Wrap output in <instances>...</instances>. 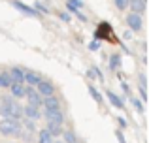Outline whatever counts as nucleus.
<instances>
[{"mask_svg": "<svg viewBox=\"0 0 149 143\" xmlns=\"http://www.w3.org/2000/svg\"><path fill=\"white\" fill-rule=\"evenodd\" d=\"M0 115H2L4 119H21L23 107L19 106L15 100L4 98V104H0Z\"/></svg>", "mask_w": 149, "mask_h": 143, "instance_id": "obj_1", "label": "nucleus"}, {"mask_svg": "<svg viewBox=\"0 0 149 143\" xmlns=\"http://www.w3.org/2000/svg\"><path fill=\"white\" fill-rule=\"evenodd\" d=\"M0 134H4V136H19L21 134L19 119H4V121H0Z\"/></svg>", "mask_w": 149, "mask_h": 143, "instance_id": "obj_2", "label": "nucleus"}, {"mask_svg": "<svg viewBox=\"0 0 149 143\" xmlns=\"http://www.w3.org/2000/svg\"><path fill=\"white\" fill-rule=\"evenodd\" d=\"M45 121H47V122H58V124H62L64 115H62L61 107H55V109H45Z\"/></svg>", "mask_w": 149, "mask_h": 143, "instance_id": "obj_3", "label": "nucleus"}, {"mask_svg": "<svg viewBox=\"0 0 149 143\" xmlns=\"http://www.w3.org/2000/svg\"><path fill=\"white\" fill-rule=\"evenodd\" d=\"M25 96L29 98V104H30V106H36V107L42 106V100H44V98H42V94L38 90H34L32 87L25 88Z\"/></svg>", "mask_w": 149, "mask_h": 143, "instance_id": "obj_4", "label": "nucleus"}, {"mask_svg": "<svg viewBox=\"0 0 149 143\" xmlns=\"http://www.w3.org/2000/svg\"><path fill=\"white\" fill-rule=\"evenodd\" d=\"M127 25L130 26L132 30H140V28L143 26L142 15H140V13H130V15H127Z\"/></svg>", "mask_w": 149, "mask_h": 143, "instance_id": "obj_5", "label": "nucleus"}, {"mask_svg": "<svg viewBox=\"0 0 149 143\" xmlns=\"http://www.w3.org/2000/svg\"><path fill=\"white\" fill-rule=\"evenodd\" d=\"M36 87H38V92L42 94V98H44V96H51V94L55 92L53 85H51L49 81H42V79H40V83H38Z\"/></svg>", "mask_w": 149, "mask_h": 143, "instance_id": "obj_6", "label": "nucleus"}, {"mask_svg": "<svg viewBox=\"0 0 149 143\" xmlns=\"http://www.w3.org/2000/svg\"><path fill=\"white\" fill-rule=\"evenodd\" d=\"M23 113L26 115V119H30V121H38L40 119V107H36V106H26L25 109H23Z\"/></svg>", "mask_w": 149, "mask_h": 143, "instance_id": "obj_7", "label": "nucleus"}, {"mask_svg": "<svg viewBox=\"0 0 149 143\" xmlns=\"http://www.w3.org/2000/svg\"><path fill=\"white\" fill-rule=\"evenodd\" d=\"M128 6L132 8V13H140L142 15L146 11V0H128Z\"/></svg>", "mask_w": 149, "mask_h": 143, "instance_id": "obj_8", "label": "nucleus"}, {"mask_svg": "<svg viewBox=\"0 0 149 143\" xmlns=\"http://www.w3.org/2000/svg\"><path fill=\"white\" fill-rule=\"evenodd\" d=\"M42 104L45 106V109H55V107H61V100L55 98L53 94H51V96H44Z\"/></svg>", "mask_w": 149, "mask_h": 143, "instance_id": "obj_9", "label": "nucleus"}, {"mask_svg": "<svg viewBox=\"0 0 149 143\" xmlns=\"http://www.w3.org/2000/svg\"><path fill=\"white\" fill-rule=\"evenodd\" d=\"M23 81H26L30 87H36V85L40 83V77H38L36 73H32V72H26V73H23Z\"/></svg>", "mask_w": 149, "mask_h": 143, "instance_id": "obj_10", "label": "nucleus"}, {"mask_svg": "<svg viewBox=\"0 0 149 143\" xmlns=\"http://www.w3.org/2000/svg\"><path fill=\"white\" fill-rule=\"evenodd\" d=\"M11 94H13L15 98H21V96H25V87H23L21 83H13V85H11Z\"/></svg>", "mask_w": 149, "mask_h": 143, "instance_id": "obj_11", "label": "nucleus"}, {"mask_svg": "<svg viewBox=\"0 0 149 143\" xmlns=\"http://www.w3.org/2000/svg\"><path fill=\"white\" fill-rule=\"evenodd\" d=\"M47 130H49L51 136H61L62 134V128L58 122H47Z\"/></svg>", "mask_w": 149, "mask_h": 143, "instance_id": "obj_12", "label": "nucleus"}, {"mask_svg": "<svg viewBox=\"0 0 149 143\" xmlns=\"http://www.w3.org/2000/svg\"><path fill=\"white\" fill-rule=\"evenodd\" d=\"M38 141H40V143H53V136L49 134L47 128L40 132V136H38Z\"/></svg>", "mask_w": 149, "mask_h": 143, "instance_id": "obj_13", "label": "nucleus"}, {"mask_svg": "<svg viewBox=\"0 0 149 143\" xmlns=\"http://www.w3.org/2000/svg\"><path fill=\"white\" fill-rule=\"evenodd\" d=\"M10 77L13 83H23V72L19 70V68H13V70L10 72Z\"/></svg>", "mask_w": 149, "mask_h": 143, "instance_id": "obj_14", "label": "nucleus"}, {"mask_svg": "<svg viewBox=\"0 0 149 143\" xmlns=\"http://www.w3.org/2000/svg\"><path fill=\"white\" fill-rule=\"evenodd\" d=\"M108 98L111 100V104H113L115 107H123V100H121L117 94H113V92H108Z\"/></svg>", "mask_w": 149, "mask_h": 143, "instance_id": "obj_15", "label": "nucleus"}, {"mask_svg": "<svg viewBox=\"0 0 149 143\" xmlns=\"http://www.w3.org/2000/svg\"><path fill=\"white\" fill-rule=\"evenodd\" d=\"M15 8H19V10H23V11H26V13H29V15H38V13H36V11H34V10H32V8H29V6H23V4H19V2H17V4H15Z\"/></svg>", "mask_w": 149, "mask_h": 143, "instance_id": "obj_16", "label": "nucleus"}, {"mask_svg": "<svg viewBox=\"0 0 149 143\" xmlns=\"http://www.w3.org/2000/svg\"><path fill=\"white\" fill-rule=\"evenodd\" d=\"M0 87H10V77L8 75H0Z\"/></svg>", "mask_w": 149, "mask_h": 143, "instance_id": "obj_17", "label": "nucleus"}, {"mask_svg": "<svg viewBox=\"0 0 149 143\" xmlns=\"http://www.w3.org/2000/svg\"><path fill=\"white\" fill-rule=\"evenodd\" d=\"M64 140L68 143H76V136H74L72 132H64Z\"/></svg>", "mask_w": 149, "mask_h": 143, "instance_id": "obj_18", "label": "nucleus"}, {"mask_svg": "<svg viewBox=\"0 0 149 143\" xmlns=\"http://www.w3.org/2000/svg\"><path fill=\"white\" fill-rule=\"evenodd\" d=\"M115 6L119 8V10H125V8L128 6V0H115Z\"/></svg>", "mask_w": 149, "mask_h": 143, "instance_id": "obj_19", "label": "nucleus"}, {"mask_svg": "<svg viewBox=\"0 0 149 143\" xmlns=\"http://www.w3.org/2000/svg\"><path fill=\"white\" fill-rule=\"evenodd\" d=\"M89 90H91V94L95 96V100H96V102H100V100H102V98H100V94H98V92H96V88H95V87H91V88H89Z\"/></svg>", "mask_w": 149, "mask_h": 143, "instance_id": "obj_20", "label": "nucleus"}, {"mask_svg": "<svg viewBox=\"0 0 149 143\" xmlns=\"http://www.w3.org/2000/svg\"><path fill=\"white\" fill-rule=\"evenodd\" d=\"M117 62H119V57H117V55H113V57H111V66L115 68V66H117Z\"/></svg>", "mask_w": 149, "mask_h": 143, "instance_id": "obj_21", "label": "nucleus"}, {"mask_svg": "<svg viewBox=\"0 0 149 143\" xmlns=\"http://www.w3.org/2000/svg\"><path fill=\"white\" fill-rule=\"evenodd\" d=\"M68 4H72V6H76V8H81V2H79V0H70Z\"/></svg>", "mask_w": 149, "mask_h": 143, "instance_id": "obj_22", "label": "nucleus"}, {"mask_svg": "<svg viewBox=\"0 0 149 143\" xmlns=\"http://www.w3.org/2000/svg\"><path fill=\"white\" fill-rule=\"evenodd\" d=\"M58 143H61V141H58Z\"/></svg>", "mask_w": 149, "mask_h": 143, "instance_id": "obj_23", "label": "nucleus"}]
</instances>
